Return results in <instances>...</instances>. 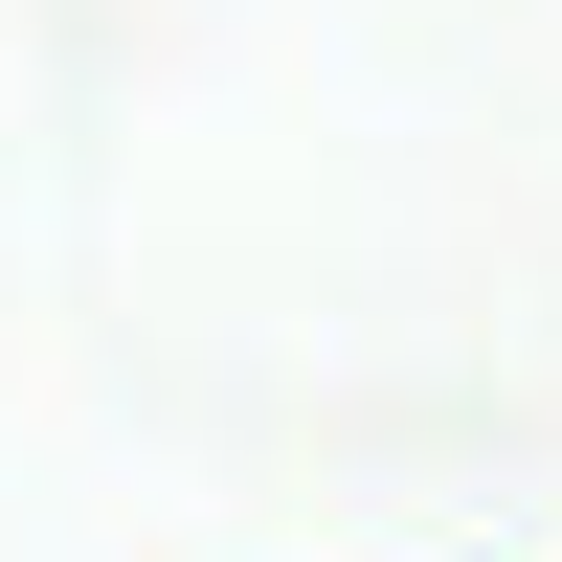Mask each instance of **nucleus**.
I'll return each instance as SVG.
<instances>
[]
</instances>
